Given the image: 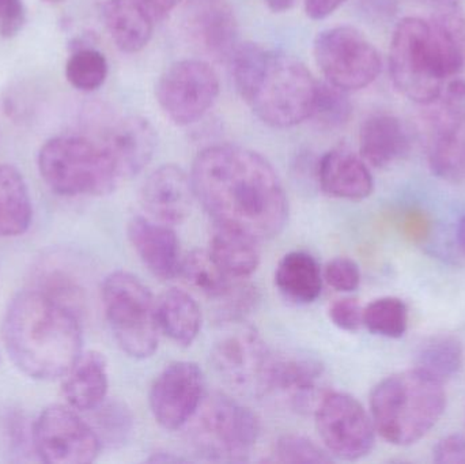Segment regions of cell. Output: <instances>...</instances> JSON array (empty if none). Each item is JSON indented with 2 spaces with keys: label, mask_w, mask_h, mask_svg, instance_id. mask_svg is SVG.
<instances>
[{
  "label": "cell",
  "mask_w": 465,
  "mask_h": 464,
  "mask_svg": "<svg viewBox=\"0 0 465 464\" xmlns=\"http://www.w3.org/2000/svg\"><path fill=\"white\" fill-rule=\"evenodd\" d=\"M2 337L14 364L37 380L65 376L82 354L75 312L46 291H24L10 302Z\"/></svg>",
  "instance_id": "2"
},
{
  "label": "cell",
  "mask_w": 465,
  "mask_h": 464,
  "mask_svg": "<svg viewBox=\"0 0 465 464\" xmlns=\"http://www.w3.org/2000/svg\"><path fill=\"white\" fill-rule=\"evenodd\" d=\"M185 427L191 449L217 463L245 462L260 435L259 420L251 409L223 392L206 395Z\"/></svg>",
  "instance_id": "7"
},
{
  "label": "cell",
  "mask_w": 465,
  "mask_h": 464,
  "mask_svg": "<svg viewBox=\"0 0 465 464\" xmlns=\"http://www.w3.org/2000/svg\"><path fill=\"white\" fill-rule=\"evenodd\" d=\"M347 0H303L305 13L313 21H322L332 15Z\"/></svg>",
  "instance_id": "40"
},
{
  "label": "cell",
  "mask_w": 465,
  "mask_h": 464,
  "mask_svg": "<svg viewBox=\"0 0 465 464\" xmlns=\"http://www.w3.org/2000/svg\"><path fill=\"white\" fill-rule=\"evenodd\" d=\"M297 0H264L267 7L270 8L272 13H286V11L292 10L294 7Z\"/></svg>",
  "instance_id": "42"
},
{
  "label": "cell",
  "mask_w": 465,
  "mask_h": 464,
  "mask_svg": "<svg viewBox=\"0 0 465 464\" xmlns=\"http://www.w3.org/2000/svg\"><path fill=\"white\" fill-rule=\"evenodd\" d=\"M108 76V62L104 54L92 46L74 49L65 64V78L81 92L100 89Z\"/></svg>",
  "instance_id": "32"
},
{
  "label": "cell",
  "mask_w": 465,
  "mask_h": 464,
  "mask_svg": "<svg viewBox=\"0 0 465 464\" xmlns=\"http://www.w3.org/2000/svg\"><path fill=\"white\" fill-rule=\"evenodd\" d=\"M433 460L439 464H465V438L463 435L445 436L433 449Z\"/></svg>",
  "instance_id": "39"
},
{
  "label": "cell",
  "mask_w": 465,
  "mask_h": 464,
  "mask_svg": "<svg viewBox=\"0 0 465 464\" xmlns=\"http://www.w3.org/2000/svg\"><path fill=\"white\" fill-rule=\"evenodd\" d=\"M105 146L116 161L123 180L141 173L157 149V133L149 120L125 116L114 120L101 133Z\"/></svg>",
  "instance_id": "18"
},
{
  "label": "cell",
  "mask_w": 465,
  "mask_h": 464,
  "mask_svg": "<svg viewBox=\"0 0 465 464\" xmlns=\"http://www.w3.org/2000/svg\"><path fill=\"white\" fill-rule=\"evenodd\" d=\"M352 106L344 90L333 84H319L311 119L325 130L343 127L351 117Z\"/></svg>",
  "instance_id": "34"
},
{
  "label": "cell",
  "mask_w": 465,
  "mask_h": 464,
  "mask_svg": "<svg viewBox=\"0 0 465 464\" xmlns=\"http://www.w3.org/2000/svg\"><path fill=\"white\" fill-rule=\"evenodd\" d=\"M153 18H163L179 5L182 0H138Z\"/></svg>",
  "instance_id": "41"
},
{
  "label": "cell",
  "mask_w": 465,
  "mask_h": 464,
  "mask_svg": "<svg viewBox=\"0 0 465 464\" xmlns=\"http://www.w3.org/2000/svg\"><path fill=\"white\" fill-rule=\"evenodd\" d=\"M316 427L328 454L343 460L368 457L376 441L371 414L351 395L328 391L317 405Z\"/></svg>",
  "instance_id": "12"
},
{
  "label": "cell",
  "mask_w": 465,
  "mask_h": 464,
  "mask_svg": "<svg viewBox=\"0 0 465 464\" xmlns=\"http://www.w3.org/2000/svg\"><path fill=\"white\" fill-rule=\"evenodd\" d=\"M206 397V381L195 362L177 361L160 373L150 390L155 421L168 430L184 428Z\"/></svg>",
  "instance_id": "15"
},
{
  "label": "cell",
  "mask_w": 465,
  "mask_h": 464,
  "mask_svg": "<svg viewBox=\"0 0 465 464\" xmlns=\"http://www.w3.org/2000/svg\"><path fill=\"white\" fill-rule=\"evenodd\" d=\"M411 150V136L401 119L393 114H377L361 125L360 153L368 165L388 168L404 160Z\"/></svg>",
  "instance_id": "22"
},
{
  "label": "cell",
  "mask_w": 465,
  "mask_h": 464,
  "mask_svg": "<svg viewBox=\"0 0 465 464\" xmlns=\"http://www.w3.org/2000/svg\"><path fill=\"white\" fill-rule=\"evenodd\" d=\"M196 198L193 177L177 165L155 169L142 187V204L153 220L166 225L184 222Z\"/></svg>",
  "instance_id": "17"
},
{
  "label": "cell",
  "mask_w": 465,
  "mask_h": 464,
  "mask_svg": "<svg viewBox=\"0 0 465 464\" xmlns=\"http://www.w3.org/2000/svg\"><path fill=\"white\" fill-rule=\"evenodd\" d=\"M45 184L62 196H103L114 193L122 174L100 136L60 135L38 153Z\"/></svg>",
  "instance_id": "6"
},
{
  "label": "cell",
  "mask_w": 465,
  "mask_h": 464,
  "mask_svg": "<svg viewBox=\"0 0 465 464\" xmlns=\"http://www.w3.org/2000/svg\"><path fill=\"white\" fill-rule=\"evenodd\" d=\"M38 457L48 464H87L100 454L101 441L92 425L64 406L46 408L33 428Z\"/></svg>",
  "instance_id": "13"
},
{
  "label": "cell",
  "mask_w": 465,
  "mask_h": 464,
  "mask_svg": "<svg viewBox=\"0 0 465 464\" xmlns=\"http://www.w3.org/2000/svg\"><path fill=\"white\" fill-rule=\"evenodd\" d=\"M313 54L328 84L347 93L365 89L381 73L380 52L357 27L322 30L314 40Z\"/></svg>",
  "instance_id": "9"
},
{
  "label": "cell",
  "mask_w": 465,
  "mask_h": 464,
  "mask_svg": "<svg viewBox=\"0 0 465 464\" xmlns=\"http://www.w3.org/2000/svg\"><path fill=\"white\" fill-rule=\"evenodd\" d=\"M330 318L338 329L355 332L363 326V308L355 299L338 300L331 305Z\"/></svg>",
  "instance_id": "37"
},
{
  "label": "cell",
  "mask_w": 465,
  "mask_h": 464,
  "mask_svg": "<svg viewBox=\"0 0 465 464\" xmlns=\"http://www.w3.org/2000/svg\"><path fill=\"white\" fill-rule=\"evenodd\" d=\"M317 176L322 190L332 198L362 201L373 193L374 180L368 163L346 149L325 153Z\"/></svg>",
  "instance_id": "21"
},
{
  "label": "cell",
  "mask_w": 465,
  "mask_h": 464,
  "mask_svg": "<svg viewBox=\"0 0 465 464\" xmlns=\"http://www.w3.org/2000/svg\"><path fill=\"white\" fill-rule=\"evenodd\" d=\"M209 252L232 280H246L259 267V242L234 229L215 225Z\"/></svg>",
  "instance_id": "26"
},
{
  "label": "cell",
  "mask_w": 465,
  "mask_h": 464,
  "mask_svg": "<svg viewBox=\"0 0 465 464\" xmlns=\"http://www.w3.org/2000/svg\"><path fill=\"white\" fill-rule=\"evenodd\" d=\"M322 278L335 291L350 293V291H357L360 286V266L352 259L335 258L328 262Z\"/></svg>",
  "instance_id": "36"
},
{
  "label": "cell",
  "mask_w": 465,
  "mask_h": 464,
  "mask_svg": "<svg viewBox=\"0 0 465 464\" xmlns=\"http://www.w3.org/2000/svg\"><path fill=\"white\" fill-rule=\"evenodd\" d=\"M188 24L202 48L214 59H229L238 45V25L226 0H190Z\"/></svg>",
  "instance_id": "20"
},
{
  "label": "cell",
  "mask_w": 465,
  "mask_h": 464,
  "mask_svg": "<svg viewBox=\"0 0 465 464\" xmlns=\"http://www.w3.org/2000/svg\"><path fill=\"white\" fill-rule=\"evenodd\" d=\"M220 95V78L209 63L185 59L172 64L161 75L155 97L163 114L177 125L201 120Z\"/></svg>",
  "instance_id": "10"
},
{
  "label": "cell",
  "mask_w": 465,
  "mask_h": 464,
  "mask_svg": "<svg viewBox=\"0 0 465 464\" xmlns=\"http://www.w3.org/2000/svg\"><path fill=\"white\" fill-rule=\"evenodd\" d=\"M180 274L193 289L217 301H223L238 282L223 272L206 251L188 253L182 261Z\"/></svg>",
  "instance_id": "30"
},
{
  "label": "cell",
  "mask_w": 465,
  "mask_h": 464,
  "mask_svg": "<svg viewBox=\"0 0 465 464\" xmlns=\"http://www.w3.org/2000/svg\"><path fill=\"white\" fill-rule=\"evenodd\" d=\"M157 321L173 342L188 348L201 332V308L187 291L169 289L157 300Z\"/></svg>",
  "instance_id": "27"
},
{
  "label": "cell",
  "mask_w": 465,
  "mask_h": 464,
  "mask_svg": "<svg viewBox=\"0 0 465 464\" xmlns=\"http://www.w3.org/2000/svg\"><path fill=\"white\" fill-rule=\"evenodd\" d=\"M458 242L461 252H463V255L465 256V217L461 220L460 225H459Z\"/></svg>",
  "instance_id": "44"
},
{
  "label": "cell",
  "mask_w": 465,
  "mask_h": 464,
  "mask_svg": "<svg viewBox=\"0 0 465 464\" xmlns=\"http://www.w3.org/2000/svg\"><path fill=\"white\" fill-rule=\"evenodd\" d=\"M147 462H153V463H160V462H163V463H177V462H185V459H183V458H177V457H173V455L172 454H169V455H166V454H155V455H153L152 458H150V459H147Z\"/></svg>",
  "instance_id": "43"
},
{
  "label": "cell",
  "mask_w": 465,
  "mask_h": 464,
  "mask_svg": "<svg viewBox=\"0 0 465 464\" xmlns=\"http://www.w3.org/2000/svg\"><path fill=\"white\" fill-rule=\"evenodd\" d=\"M433 117L429 165L439 179H465V82L455 79L445 87Z\"/></svg>",
  "instance_id": "14"
},
{
  "label": "cell",
  "mask_w": 465,
  "mask_h": 464,
  "mask_svg": "<svg viewBox=\"0 0 465 464\" xmlns=\"http://www.w3.org/2000/svg\"><path fill=\"white\" fill-rule=\"evenodd\" d=\"M32 222V201L24 177L11 165H0V237L24 234Z\"/></svg>",
  "instance_id": "28"
},
{
  "label": "cell",
  "mask_w": 465,
  "mask_h": 464,
  "mask_svg": "<svg viewBox=\"0 0 465 464\" xmlns=\"http://www.w3.org/2000/svg\"><path fill=\"white\" fill-rule=\"evenodd\" d=\"M275 283L286 299L311 304L322 294V272L319 262L305 251H292L279 262Z\"/></svg>",
  "instance_id": "25"
},
{
  "label": "cell",
  "mask_w": 465,
  "mask_h": 464,
  "mask_svg": "<svg viewBox=\"0 0 465 464\" xmlns=\"http://www.w3.org/2000/svg\"><path fill=\"white\" fill-rule=\"evenodd\" d=\"M26 22L22 0H0V35L11 38L18 35Z\"/></svg>",
  "instance_id": "38"
},
{
  "label": "cell",
  "mask_w": 465,
  "mask_h": 464,
  "mask_svg": "<svg viewBox=\"0 0 465 464\" xmlns=\"http://www.w3.org/2000/svg\"><path fill=\"white\" fill-rule=\"evenodd\" d=\"M94 432L101 446L119 447L130 440L134 432V416L130 409L119 400L104 402L95 409Z\"/></svg>",
  "instance_id": "33"
},
{
  "label": "cell",
  "mask_w": 465,
  "mask_h": 464,
  "mask_svg": "<svg viewBox=\"0 0 465 464\" xmlns=\"http://www.w3.org/2000/svg\"><path fill=\"white\" fill-rule=\"evenodd\" d=\"M103 18L120 51L138 54L149 45L154 18L138 0H108L104 5Z\"/></svg>",
  "instance_id": "24"
},
{
  "label": "cell",
  "mask_w": 465,
  "mask_h": 464,
  "mask_svg": "<svg viewBox=\"0 0 465 464\" xmlns=\"http://www.w3.org/2000/svg\"><path fill=\"white\" fill-rule=\"evenodd\" d=\"M229 60L235 89L264 124L286 130L311 119L319 82L297 57L245 43Z\"/></svg>",
  "instance_id": "3"
},
{
  "label": "cell",
  "mask_w": 465,
  "mask_h": 464,
  "mask_svg": "<svg viewBox=\"0 0 465 464\" xmlns=\"http://www.w3.org/2000/svg\"><path fill=\"white\" fill-rule=\"evenodd\" d=\"M272 359L259 332L249 326L232 327L212 350L213 365L223 383L252 397L267 395Z\"/></svg>",
  "instance_id": "11"
},
{
  "label": "cell",
  "mask_w": 465,
  "mask_h": 464,
  "mask_svg": "<svg viewBox=\"0 0 465 464\" xmlns=\"http://www.w3.org/2000/svg\"><path fill=\"white\" fill-rule=\"evenodd\" d=\"M445 409L444 383L418 368L388 376L371 390L374 428L393 446H411L425 438Z\"/></svg>",
  "instance_id": "5"
},
{
  "label": "cell",
  "mask_w": 465,
  "mask_h": 464,
  "mask_svg": "<svg viewBox=\"0 0 465 464\" xmlns=\"http://www.w3.org/2000/svg\"><path fill=\"white\" fill-rule=\"evenodd\" d=\"M322 362L308 354L273 356L267 394L283 400L297 411L316 410L325 391Z\"/></svg>",
  "instance_id": "16"
},
{
  "label": "cell",
  "mask_w": 465,
  "mask_h": 464,
  "mask_svg": "<svg viewBox=\"0 0 465 464\" xmlns=\"http://www.w3.org/2000/svg\"><path fill=\"white\" fill-rule=\"evenodd\" d=\"M464 364V349L453 335L442 334L429 338L417 353L418 370L445 381L456 378Z\"/></svg>",
  "instance_id": "29"
},
{
  "label": "cell",
  "mask_w": 465,
  "mask_h": 464,
  "mask_svg": "<svg viewBox=\"0 0 465 464\" xmlns=\"http://www.w3.org/2000/svg\"><path fill=\"white\" fill-rule=\"evenodd\" d=\"M196 198L215 225L257 242L278 236L289 220V201L273 166L253 150L217 144L193 166Z\"/></svg>",
  "instance_id": "1"
},
{
  "label": "cell",
  "mask_w": 465,
  "mask_h": 464,
  "mask_svg": "<svg viewBox=\"0 0 465 464\" xmlns=\"http://www.w3.org/2000/svg\"><path fill=\"white\" fill-rule=\"evenodd\" d=\"M128 239L144 266L160 280H173L180 274L183 259L176 233L166 223L134 217L128 223Z\"/></svg>",
  "instance_id": "19"
},
{
  "label": "cell",
  "mask_w": 465,
  "mask_h": 464,
  "mask_svg": "<svg viewBox=\"0 0 465 464\" xmlns=\"http://www.w3.org/2000/svg\"><path fill=\"white\" fill-rule=\"evenodd\" d=\"M45 3H49V5H56V3H62L63 0H44Z\"/></svg>",
  "instance_id": "45"
},
{
  "label": "cell",
  "mask_w": 465,
  "mask_h": 464,
  "mask_svg": "<svg viewBox=\"0 0 465 464\" xmlns=\"http://www.w3.org/2000/svg\"><path fill=\"white\" fill-rule=\"evenodd\" d=\"M362 321L371 334L398 340L409 329V308L398 297H381L363 308Z\"/></svg>",
  "instance_id": "31"
},
{
  "label": "cell",
  "mask_w": 465,
  "mask_h": 464,
  "mask_svg": "<svg viewBox=\"0 0 465 464\" xmlns=\"http://www.w3.org/2000/svg\"><path fill=\"white\" fill-rule=\"evenodd\" d=\"M275 460L281 463H330L332 458L303 436L284 435L276 443Z\"/></svg>",
  "instance_id": "35"
},
{
  "label": "cell",
  "mask_w": 465,
  "mask_h": 464,
  "mask_svg": "<svg viewBox=\"0 0 465 464\" xmlns=\"http://www.w3.org/2000/svg\"><path fill=\"white\" fill-rule=\"evenodd\" d=\"M103 304L112 334L134 359L152 357L158 348L157 300L135 275L114 271L103 283Z\"/></svg>",
  "instance_id": "8"
},
{
  "label": "cell",
  "mask_w": 465,
  "mask_h": 464,
  "mask_svg": "<svg viewBox=\"0 0 465 464\" xmlns=\"http://www.w3.org/2000/svg\"><path fill=\"white\" fill-rule=\"evenodd\" d=\"M464 52L445 24L407 16L396 25L390 48V73L396 89L420 105H433L448 79L459 75Z\"/></svg>",
  "instance_id": "4"
},
{
  "label": "cell",
  "mask_w": 465,
  "mask_h": 464,
  "mask_svg": "<svg viewBox=\"0 0 465 464\" xmlns=\"http://www.w3.org/2000/svg\"><path fill=\"white\" fill-rule=\"evenodd\" d=\"M108 386L105 357L98 351H86L65 373L63 394L74 410L93 411L105 402Z\"/></svg>",
  "instance_id": "23"
}]
</instances>
